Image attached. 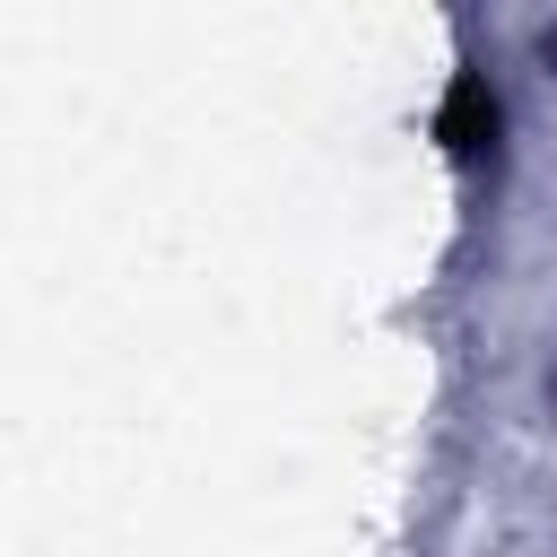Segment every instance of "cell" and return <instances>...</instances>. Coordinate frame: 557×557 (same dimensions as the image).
Returning <instances> with one entry per match:
<instances>
[{"label": "cell", "instance_id": "cell-2", "mask_svg": "<svg viewBox=\"0 0 557 557\" xmlns=\"http://www.w3.org/2000/svg\"><path fill=\"white\" fill-rule=\"evenodd\" d=\"M540 61H548V70H557V26H540Z\"/></svg>", "mask_w": 557, "mask_h": 557}, {"label": "cell", "instance_id": "cell-1", "mask_svg": "<svg viewBox=\"0 0 557 557\" xmlns=\"http://www.w3.org/2000/svg\"><path fill=\"white\" fill-rule=\"evenodd\" d=\"M435 139H444L461 165H487V157L505 148V96H496L479 70H461V78L444 87V104H435Z\"/></svg>", "mask_w": 557, "mask_h": 557}]
</instances>
